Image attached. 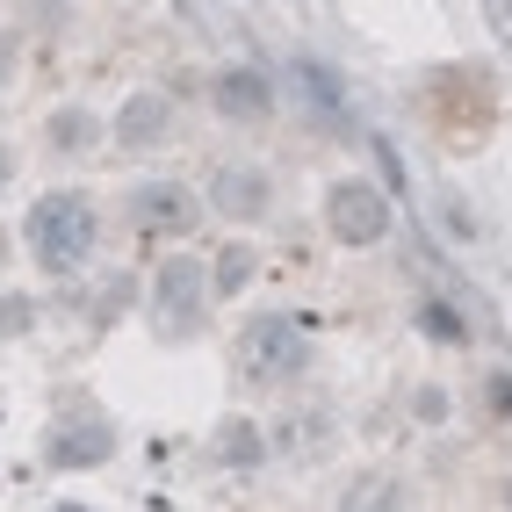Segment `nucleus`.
Returning <instances> with one entry per match:
<instances>
[{"mask_svg":"<svg viewBox=\"0 0 512 512\" xmlns=\"http://www.w3.org/2000/svg\"><path fill=\"white\" fill-rule=\"evenodd\" d=\"M22 238H29V253H37V267H44V275H73V267L94 253L101 217H94V202H87V195L58 188V195H44L37 210H29Z\"/></svg>","mask_w":512,"mask_h":512,"instance_id":"1","label":"nucleus"},{"mask_svg":"<svg viewBox=\"0 0 512 512\" xmlns=\"http://www.w3.org/2000/svg\"><path fill=\"white\" fill-rule=\"evenodd\" d=\"M325 224H332V238H347V246H375V238L390 231V202L368 181H339L325 195Z\"/></svg>","mask_w":512,"mask_h":512,"instance_id":"2","label":"nucleus"},{"mask_svg":"<svg viewBox=\"0 0 512 512\" xmlns=\"http://www.w3.org/2000/svg\"><path fill=\"white\" fill-rule=\"evenodd\" d=\"M303 332L296 325H282V318H260V325H246V347H238V361H246V375H296L303 368Z\"/></svg>","mask_w":512,"mask_h":512,"instance_id":"3","label":"nucleus"},{"mask_svg":"<svg viewBox=\"0 0 512 512\" xmlns=\"http://www.w3.org/2000/svg\"><path fill=\"white\" fill-rule=\"evenodd\" d=\"M130 217H138L145 231H195L202 210H195V195L181 181H145L138 195H130Z\"/></svg>","mask_w":512,"mask_h":512,"instance_id":"4","label":"nucleus"},{"mask_svg":"<svg viewBox=\"0 0 512 512\" xmlns=\"http://www.w3.org/2000/svg\"><path fill=\"white\" fill-rule=\"evenodd\" d=\"M159 318L166 325H195L202 318V267L195 260H166L159 267Z\"/></svg>","mask_w":512,"mask_h":512,"instance_id":"5","label":"nucleus"},{"mask_svg":"<svg viewBox=\"0 0 512 512\" xmlns=\"http://www.w3.org/2000/svg\"><path fill=\"white\" fill-rule=\"evenodd\" d=\"M217 109L260 116V109H267V80H260V73H224V80H217Z\"/></svg>","mask_w":512,"mask_h":512,"instance_id":"6","label":"nucleus"},{"mask_svg":"<svg viewBox=\"0 0 512 512\" xmlns=\"http://www.w3.org/2000/svg\"><path fill=\"white\" fill-rule=\"evenodd\" d=\"M101 448H109V433H101V426H80V433H58V440H51V462H101Z\"/></svg>","mask_w":512,"mask_h":512,"instance_id":"7","label":"nucleus"},{"mask_svg":"<svg viewBox=\"0 0 512 512\" xmlns=\"http://www.w3.org/2000/svg\"><path fill=\"white\" fill-rule=\"evenodd\" d=\"M246 267H253V253H246V246H231V253L217 260V282H224V289H238V282H246Z\"/></svg>","mask_w":512,"mask_h":512,"instance_id":"8","label":"nucleus"},{"mask_svg":"<svg viewBox=\"0 0 512 512\" xmlns=\"http://www.w3.org/2000/svg\"><path fill=\"white\" fill-rule=\"evenodd\" d=\"M231 462H253V426H231Z\"/></svg>","mask_w":512,"mask_h":512,"instance_id":"9","label":"nucleus"},{"mask_svg":"<svg viewBox=\"0 0 512 512\" xmlns=\"http://www.w3.org/2000/svg\"><path fill=\"white\" fill-rule=\"evenodd\" d=\"M8 73H15V44H8V29H0V87H8Z\"/></svg>","mask_w":512,"mask_h":512,"instance_id":"10","label":"nucleus"},{"mask_svg":"<svg viewBox=\"0 0 512 512\" xmlns=\"http://www.w3.org/2000/svg\"><path fill=\"white\" fill-rule=\"evenodd\" d=\"M51 512H94V505H51Z\"/></svg>","mask_w":512,"mask_h":512,"instance_id":"11","label":"nucleus"},{"mask_svg":"<svg viewBox=\"0 0 512 512\" xmlns=\"http://www.w3.org/2000/svg\"><path fill=\"white\" fill-rule=\"evenodd\" d=\"M0 181H8V152H0Z\"/></svg>","mask_w":512,"mask_h":512,"instance_id":"12","label":"nucleus"}]
</instances>
